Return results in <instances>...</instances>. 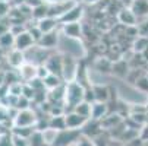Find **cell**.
<instances>
[{
  "label": "cell",
  "instance_id": "d590c367",
  "mask_svg": "<svg viewBox=\"0 0 148 146\" xmlns=\"http://www.w3.org/2000/svg\"><path fill=\"white\" fill-rule=\"evenodd\" d=\"M85 3H88V5H92V3H95V2H98V0H84Z\"/></svg>",
  "mask_w": 148,
  "mask_h": 146
},
{
  "label": "cell",
  "instance_id": "7402d4cb",
  "mask_svg": "<svg viewBox=\"0 0 148 146\" xmlns=\"http://www.w3.org/2000/svg\"><path fill=\"white\" fill-rule=\"evenodd\" d=\"M91 108H92V104H90L87 101H82L73 108V111L84 115V117H87V118H91Z\"/></svg>",
  "mask_w": 148,
  "mask_h": 146
},
{
  "label": "cell",
  "instance_id": "9c48e42d",
  "mask_svg": "<svg viewBox=\"0 0 148 146\" xmlns=\"http://www.w3.org/2000/svg\"><path fill=\"white\" fill-rule=\"evenodd\" d=\"M62 32L69 39H79L82 34V26L79 22H69V24H62Z\"/></svg>",
  "mask_w": 148,
  "mask_h": 146
},
{
  "label": "cell",
  "instance_id": "6da1fadb",
  "mask_svg": "<svg viewBox=\"0 0 148 146\" xmlns=\"http://www.w3.org/2000/svg\"><path fill=\"white\" fill-rule=\"evenodd\" d=\"M84 92H85V88L81 83H78L76 80L68 82L66 91H65V104L63 105L71 107V111H73V108L78 104L84 101Z\"/></svg>",
  "mask_w": 148,
  "mask_h": 146
},
{
  "label": "cell",
  "instance_id": "277c9868",
  "mask_svg": "<svg viewBox=\"0 0 148 146\" xmlns=\"http://www.w3.org/2000/svg\"><path fill=\"white\" fill-rule=\"evenodd\" d=\"M81 130H72V129H65L60 130L57 133V137L54 140V143L51 146H71L79 136H81Z\"/></svg>",
  "mask_w": 148,
  "mask_h": 146
},
{
  "label": "cell",
  "instance_id": "83f0119b",
  "mask_svg": "<svg viewBox=\"0 0 148 146\" xmlns=\"http://www.w3.org/2000/svg\"><path fill=\"white\" fill-rule=\"evenodd\" d=\"M29 102H31V99H28V98L24 96V95H21V96L18 98V102H16L18 111H19V110H28V108H29Z\"/></svg>",
  "mask_w": 148,
  "mask_h": 146
},
{
  "label": "cell",
  "instance_id": "8fae6325",
  "mask_svg": "<svg viewBox=\"0 0 148 146\" xmlns=\"http://www.w3.org/2000/svg\"><path fill=\"white\" fill-rule=\"evenodd\" d=\"M117 19L125 26H135L136 20H138V18L135 16V13L132 12L131 7H120V10L117 13Z\"/></svg>",
  "mask_w": 148,
  "mask_h": 146
},
{
  "label": "cell",
  "instance_id": "d6a6232c",
  "mask_svg": "<svg viewBox=\"0 0 148 146\" xmlns=\"http://www.w3.org/2000/svg\"><path fill=\"white\" fill-rule=\"evenodd\" d=\"M9 31H10V26L5 25L3 22H0V37L5 35V34H6V32H9Z\"/></svg>",
  "mask_w": 148,
  "mask_h": 146
},
{
  "label": "cell",
  "instance_id": "ba28073f",
  "mask_svg": "<svg viewBox=\"0 0 148 146\" xmlns=\"http://www.w3.org/2000/svg\"><path fill=\"white\" fill-rule=\"evenodd\" d=\"M46 67L49 69L50 73L53 75H57L62 77V70H63V56L60 54H53V56H49V58L46 60Z\"/></svg>",
  "mask_w": 148,
  "mask_h": 146
},
{
  "label": "cell",
  "instance_id": "d4e9b609",
  "mask_svg": "<svg viewBox=\"0 0 148 146\" xmlns=\"http://www.w3.org/2000/svg\"><path fill=\"white\" fill-rule=\"evenodd\" d=\"M57 130H54V129H51V127H49V129H46L44 132H43V137H44V142L47 143V146H51L53 143H54V140H56V137H57Z\"/></svg>",
  "mask_w": 148,
  "mask_h": 146
},
{
  "label": "cell",
  "instance_id": "4dcf8cb0",
  "mask_svg": "<svg viewBox=\"0 0 148 146\" xmlns=\"http://www.w3.org/2000/svg\"><path fill=\"white\" fill-rule=\"evenodd\" d=\"M0 146H15L12 137H9L8 134L6 136H2L0 137Z\"/></svg>",
  "mask_w": 148,
  "mask_h": 146
},
{
  "label": "cell",
  "instance_id": "5bb4252c",
  "mask_svg": "<svg viewBox=\"0 0 148 146\" xmlns=\"http://www.w3.org/2000/svg\"><path fill=\"white\" fill-rule=\"evenodd\" d=\"M8 63L15 67V69H19L21 66H22L25 63V53L21 51L18 48H13L9 54H8Z\"/></svg>",
  "mask_w": 148,
  "mask_h": 146
},
{
  "label": "cell",
  "instance_id": "1f68e13d",
  "mask_svg": "<svg viewBox=\"0 0 148 146\" xmlns=\"http://www.w3.org/2000/svg\"><path fill=\"white\" fill-rule=\"evenodd\" d=\"M43 3H46V0H25V5L32 7V9L40 6V5H43Z\"/></svg>",
  "mask_w": 148,
  "mask_h": 146
},
{
  "label": "cell",
  "instance_id": "7a4b0ae2",
  "mask_svg": "<svg viewBox=\"0 0 148 146\" xmlns=\"http://www.w3.org/2000/svg\"><path fill=\"white\" fill-rule=\"evenodd\" d=\"M78 72V63L71 54L63 56V70H62V79L65 83L75 80Z\"/></svg>",
  "mask_w": 148,
  "mask_h": 146
},
{
  "label": "cell",
  "instance_id": "5b68a950",
  "mask_svg": "<svg viewBox=\"0 0 148 146\" xmlns=\"http://www.w3.org/2000/svg\"><path fill=\"white\" fill-rule=\"evenodd\" d=\"M65 120H66V129L81 130L90 118L84 117V115H81L75 111H69V113H65Z\"/></svg>",
  "mask_w": 148,
  "mask_h": 146
},
{
  "label": "cell",
  "instance_id": "3957f363",
  "mask_svg": "<svg viewBox=\"0 0 148 146\" xmlns=\"http://www.w3.org/2000/svg\"><path fill=\"white\" fill-rule=\"evenodd\" d=\"M38 117L34 111L28 110H19L16 117H13V124L15 127H35Z\"/></svg>",
  "mask_w": 148,
  "mask_h": 146
},
{
  "label": "cell",
  "instance_id": "8992f818",
  "mask_svg": "<svg viewBox=\"0 0 148 146\" xmlns=\"http://www.w3.org/2000/svg\"><path fill=\"white\" fill-rule=\"evenodd\" d=\"M35 45V41H34V38L31 37V34L28 32V29L27 31H24V32H21L19 35H16L15 37V48H18V50H21V51H28L29 48H32Z\"/></svg>",
  "mask_w": 148,
  "mask_h": 146
},
{
  "label": "cell",
  "instance_id": "f546056e",
  "mask_svg": "<svg viewBox=\"0 0 148 146\" xmlns=\"http://www.w3.org/2000/svg\"><path fill=\"white\" fill-rule=\"evenodd\" d=\"M84 101H87L90 104L95 102V95H94V91H92V85L85 88V92H84Z\"/></svg>",
  "mask_w": 148,
  "mask_h": 146
},
{
  "label": "cell",
  "instance_id": "7c38bea8",
  "mask_svg": "<svg viewBox=\"0 0 148 146\" xmlns=\"http://www.w3.org/2000/svg\"><path fill=\"white\" fill-rule=\"evenodd\" d=\"M92 91L95 95V102H109L112 98V88L107 85L97 83V85H92Z\"/></svg>",
  "mask_w": 148,
  "mask_h": 146
},
{
  "label": "cell",
  "instance_id": "52a82bcc",
  "mask_svg": "<svg viewBox=\"0 0 148 146\" xmlns=\"http://www.w3.org/2000/svg\"><path fill=\"white\" fill-rule=\"evenodd\" d=\"M19 76L24 82H31L32 79L38 77V66L34 63H29V61H25V63L18 69Z\"/></svg>",
  "mask_w": 148,
  "mask_h": 146
},
{
  "label": "cell",
  "instance_id": "ffe728a7",
  "mask_svg": "<svg viewBox=\"0 0 148 146\" xmlns=\"http://www.w3.org/2000/svg\"><path fill=\"white\" fill-rule=\"evenodd\" d=\"M49 126L57 132L65 130L66 129V120H65V114L63 115H50V123Z\"/></svg>",
  "mask_w": 148,
  "mask_h": 146
},
{
  "label": "cell",
  "instance_id": "4fadbf2b",
  "mask_svg": "<svg viewBox=\"0 0 148 146\" xmlns=\"http://www.w3.org/2000/svg\"><path fill=\"white\" fill-rule=\"evenodd\" d=\"M101 123V129L103 130H113L114 127H117L119 124L122 123V115H119L117 113H109L104 118L100 120Z\"/></svg>",
  "mask_w": 148,
  "mask_h": 146
},
{
  "label": "cell",
  "instance_id": "9a60e30c",
  "mask_svg": "<svg viewBox=\"0 0 148 146\" xmlns=\"http://www.w3.org/2000/svg\"><path fill=\"white\" fill-rule=\"evenodd\" d=\"M57 43H59V35L56 31H51V32H47L41 37L38 45L46 48V50H50V48H54L57 45Z\"/></svg>",
  "mask_w": 148,
  "mask_h": 146
},
{
  "label": "cell",
  "instance_id": "e575fe53",
  "mask_svg": "<svg viewBox=\"0 0 148 146\" xmlns=\"http://www.w3.org/2000/svg\"><path fill=\"white\" fill-rule=\"evenodd\" d=\"M63 2H68V0H46V3L49 5H56V3H63Z\"/></svg>",
  "mask_w": 148,
  "mask_h": 146
},
{
  "label": "cell",
  "instance_id": "30bf717a",
  "mask_svg": "<svg viewBox=\"0 0 148 146\" xmlns=\"http://www.w3.org/2000/svg\"><path fill=\"white\" fill-rule=\"evenodd\" d=\"M84 15V9L81 5H73L65 15H63L60 19H59V22L60 24H69V22H79V19L82 18Z\"/></svg>",
  "mask_w": 148,
  "mask_h": 146
},
{
  "label": "cell",
  "instance_id": "603a6c76",
  "mask_svg": "<svg viewBox=\"0 0 148 146\" xmlns=\"http://www.w3.org/2000/svg\"><path fill=\"white\" fill-rule=\"evenodd\" d=\"M49 7H50L49 3H43V5L34 7V9H32V18H34L35 20H41L43 18L49 16Z\"/></svg>",
  "mask_w": 148,
  "mask_h": 146
},
{
  "label": "cell",
  "instance_id": "836d02e7",
  "mask_svg": "<svg viewBox=\"0 0 148 146\" xmlns=\"http://www.w3.org/2000/svg\"><path fill=\"white\" fill-rule=\"evenodd\" d=\"M141 139L142 140H148V123H147V126L142 129V132H141Z\"/></svg>",
  "mask_w": 148,
  "mask_h": 146
},
{
  "label": "cell",
  "instance_id": "4316f807",
  "mask_svg": "<svg viewBox=\"0 0 148 146\" xmlns=\"http://www.w3.org/2000/svg\"><path fill=\"white\" fill-rule=\"evenodd\" d=\"M134 85H135V88L136 89H139L141 92H148V76H141L135 83H134Z\"/></svg>",
  "mask_w": 148,
  "mask_h": 146
},
{
  "label": "cell",
  "instance_id": "e0dca14e",
  "mask_svg": "<svg viewBox=\"0 0 148 146\" xmlns=\"http://www.w3.org/2000/svg\"><path fill=\"white\" fill-rule=\"evenodd\" d=\"M136 18H147L148 16V0H132L129 6Z\"/></svg>",
  "mask_w": 148,
  "mask_h": 146
},
{
  "label": "cell",
  "instance_id": "484cf974",
  "mask_svg": "<svg viewBox=\"0 0 148 146\" xmlns=\"http://www.w3.org/2000/svg\"><path fill=\"white\" fill-rule=\"evenodd\" d=\"M71 146H95V142L91 139V137H88V136H79Z\"/></svg>",
  "mask_w": 148,
  "mask_h": 146
},
{
  "label": "cell",
  "instance_id": "cb8c5ba5",
  "mask_svg": "<svg viewBox=\"0 0 148 146\" xmlns=\"http://www.w3.org/2000/svg\"><path fill=\"white\" fill-rule=\"evenodd\" d=\"M12 45H15V35L9 31L0 37V48H10Z\"/></svg>",
  "mask_w": 148,
  "mask_h": 146
},
{
  "label": "cell",
  "instance_id": "44dd1931",
  "mask_svg": "<svg viewBox=\"0 0 148 146\" xmlns=\"http://www.w3.org/2000/svg\"><path fill=\"white\" fill-rule=\"evenodd\" d=\"M112 73L116 75V76H119V77H126V76H128V73H129L126 61L125 60L116 61V63L113 65V67H112Z\"/></svg>",
  "mask_w": 148,
  "mask_h": 146
},
{
  "label": "cell",
  "instance_id": "f1b7e54d",
  "mask_svg": "<svg viewBox=\"0 0 148 146\" xmlns=\"http://www.w3.org/2000/svg\"><path fill=\"white\" fill-rule=\"evenodd\" d=\"M10 13V5L8 0H0V18L9 16Z\"/></svg>",
  "mask_w": 148,
  "mask_h": 146
},
{
  "label": "cell",
  "instance_id": "8d00e7d4",
  "mask_svg": "<svg viewBox=\"0 0 148 146\" xmlns=\"http://www.w3.org/2000/svg\"><path fill=\"white\" fill-rule=\"evenodd\" d=\"M147 108H148V104H147Z\"/></svg>",
  "mask_w": 148,
  "mask_h": 146
},
{
  "label": "cell",
  "instance_id": "2e32d148",
  "mask_svg": "<svg viewBox=\"0 0 148 146\" xmlns=\"http://www.w3.org/2000/svg\"><path fill=\"white\" fill-rule=\"evenodd\" d=\"M57 24H60V22H59V19L51 18V16H46V18H43L41 20H37V25H38V28H40L41 31H43V34H47V32L56 31Z\"/></svg>",
  "mask_w": 148,
  "mask_h": 146
},
{
  "label": "cell",
  "instance_id": "d6986e66",
  "mask_svg": "<svg viewBox=\"0 0 148 146\" xmlns=\"http://www.w3.org/2000/svg\"><path fill=\"white\" fill-rule=\"evenodd\" d=\"M43 80H44L46 89H49V91H51V89H54V88H57V86H60V85H63V83H65L60 76L53 75V73H50V75H49L47 77H44Z\"/></svg>",
  "mask_w": 148,
  "mask_h": 146
},
{
  "label": "cell",
  "instance_id": "ac0fdd59",
  "mask_svg": "<svg viewBox=\"0 0 148 146\" xmlns=\"http://www.w3.org/2000/svg\"><path fill=\"white\" fill-rule=\"evenodd\" d=\"M109 114L107 102H94L91 108V118L92 120H101Z\"/></svg>",
  "mask_w": 148,
  "mask_h": 146
}]
</instances>
